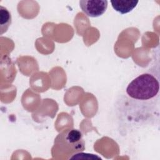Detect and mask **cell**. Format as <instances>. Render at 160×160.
Masks as SVG:
<instances>
[{"mask_svg": "<svg viewBox=\"0 0 160 160\" xmlns=\"http://www.w3.org/2000/svg\"><path fill=\"white\" fill-rule=\"evenodd\" d=\"M126 92L135 103L147 104L158 98L159 92V78L151 72L140 74L128 85Z\"/></svg>", "mask_w": 160, "mask_h": 160, "instance_id": "cell-1", "label": "cell"}, {"mask_svg": "<svg viewBox=\"0 0 160 160\" xmlns=\"http://www.w3.org/2000/svg\"><path fill=\"white\" fill-rule=\"evenodd\" d=\"M55 144L67 153H77L85 149V141L81 131L76 129L66 130L55 139Z\"/></svg>", "mask_w": 160, "mask_h": 160, "instance_id": "cell-2", "label": "cell"}, {"mask_svg": "<svg viewBox=\"0 0 160 160\" xmlns=\"http://www.w3.org/2000/svg\"><path fill=\"white\" fill-rule=\"evenodd\" d=\"M108 1L81 0L79 6L82 11L88 16L97 18L102 15L108 8Z\"/></svg>", "mask_w": 160, "mask_h": 160, "instance_id": "cell-3", "label": "cell"}, {"mask_svg": "<svg viewBox=\"0 0 160 160\" xmlns=\"http://www.w3.org/2000/svg\"><path fill=\"white\" fill-rule=\"evenodd\" d=\"M110 2L112 8L121 14L132 11L139 2L138 1L135 0H112Z\"/></svg>", "mask_w": 160, "mask_h": 160, "instance_id": "cell-4", "label": "cell"}, {"mask_svg": "<svg viewBox=\"0 0 160 160\" xmlns=\"http://www.w3.org/2000/svg\"><path fill=\"white\" fill-rule=\"evenodd\" d=\"M11 24V15L9 11L4 7L0 6V25L1 34L6 32Z\"/></svg>", "mask_w": 160, "mask_h": 160, "instance_id": "cell-5", "label": "cell"}, {"mask_svg": "<svg viewBox=\"0 0 160 160\" xmlns=\"http://www.w3.org/2000/svg\"><path fill=\"white\" fill-rule=\"evenodd\" d=\"M70 159H100L101 158L98 157L96 154H88L86 153V156H84V153L79 152L77 153H74L72 154V156L70 157Z\"/></svg>", "mask_w": 160, "mask_h": 160, "instance_id": "cell-6", "label": "cell"}]
</instances>
